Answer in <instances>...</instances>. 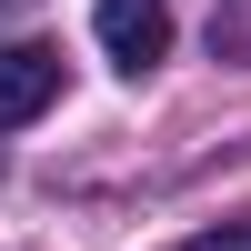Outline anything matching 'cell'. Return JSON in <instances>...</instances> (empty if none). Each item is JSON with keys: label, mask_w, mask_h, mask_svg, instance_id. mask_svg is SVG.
Masks as SVG:
<instances>
[{"label": "cell", "mask_w": 251, "mask_h": 251, "mask_svg": "<svg viewBox=\"0 0 251 251\" xmlns=\"http://www.w3.org/2000/svg\"><path fill=\"white\" fill-rule=\"evenodd\" d=\"M100 50L121 60V71H151L161 50H171V10H161V0H100Z\"/></svg>", "instance_id": "1"}, {"label": "cell", "mask_w": 251, "mask_h": 251, "mask_svg": "<svg viewBox=\"0 0 251 251\" xmlns=\"http://www.w3.org/2000/svg\"><path fill=\"white\" fill-rule=\"evenodd\" d=\"M60 91V50H40V40H10L0 50V131H20V121H40Z\"/></svg>", "instance_id": "2"}, {"label": "cell", "mask_w": 251, "mask_h": 251, "mask_svg": "<svg viewBox=\"0 0 251 251\" xmlns=\"http://www.w3.org/2000/svg\"><path fill=\"white\" fill-rule=\"evenodd\" d=\"M181 251H251V221H221V231H201V241H181Z\"/></svg>", "instance_id": "3"}]
</instances>
